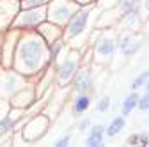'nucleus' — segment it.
Returning a JSON list of instances; mask_svg holds the SVG:
<instances>
[{"label": "nucleus", "instance_id": "423d86ee", "mask_svg": "<svg viewBox=\"0 0 149 147\" xmlns=\"http://www.w3.org/2000/svg\"><path fill=\"white\" fill-rule=\"evenodd\" d=\"M116 51V43H114V39H110V37H103L101 41H100V44H98V53L100 55H112Z\"/></svg>", "mask_w": 149, "mask_h": 147}, {"label": "nucleus", "instance_id": "aec40b11", "mask_svg": "<svg viewBox=\"0 0 149 147\" xmlns=\"http://www.w3.org/2000/svg\"><path fill=\"white\" fill-rule=\"evenodd\" d=\"M146 7H147V11H149V0H146Z\"/></svg>", "mask_w": 149, "mask_h": 147}, {"label": "nucleus", "instance_id": "4468645a", "mask_svg": "<svg viewBox=\"0 0 149 147\" xmlns=\"http://www.w3.org/2000/svg\"><path fill=\"white\" fill-rule=\"evenodd\" d=\"M139 140H140V135H132V137H130V140H128V144L130 145H137Z\"/></svg>", "mask_w": 149, "mask_h": 147}, {"label": "nucleus", "instance_id": "39448f33", "mask_svg": "<svg viewBox=\"0 0 149 147\" xmlns=\"http://www.w3.org/2000/svg\"><path fill=\"white\" fill-rule=\"evenodd\" d=\"M92 87V78H91V73H82L80 78L77 80V92L78 94H85L87 90H91Z\"/></svg>", "mask_w": 149, "mask_h": 147}, {"label": "nucleus", "instance_id": "20e7f679", "mask_svg": "<svg viewBox=\"0 0 149 147\" xmlns=\"http://www.w3.org/2000/svg\"><path fill=\"white\" fill-rule=\"evenodd\" d=\"M103 133H105L103 126H94L92 131H91V135H89V138H87V145H91V147L103 145Z\"/></svg>", "mask_w": 149, "mask_h": 147}, {"label": "nucleus", "instance_id": "0eeeda50", "mask_svg": "<svg viewBox=\"0 0 149 147\" xmlns=\"http://www.w3.org/2000/svg\"><path fill=\"white\" fill-rule=\"evenodd\" d=\"M124 117H116L114 121H112V124L108 126V130H107V135L108 137H116L121 130H123V128H124Z\"/></svg>", "mask_w": 149, "mask_h": 147}, {"label": "nucleus", "instance_id": "f8f14e48", "mask_svg": "<svg viewBox=\"0 0 149 147\" xmlns=\"http://www.w3.org/2000/svg\"><path fill=\"white\" fill-rule=\"evenodd\" d=\"M137 106H139L140 110H149V92H147L144 98H139V101H137Z\"/></svg>", "mask_w": 149, "mask_h": 147}, {"label": "nucleus", "instance_id": "6e6552de", "mask_svg": "<svg viewBox=\"0 0 149 147\" xmlns=\"http://www.w3.org/2000/svg\"><path fill=\"white\" fill-rule=\"evenodd\" d=\"M89 105H91L89 96H87V94H80V98L74 101V114H82V112H85V110L89 108Z\"/></svg>", "mask_w": 149, "mask_h": 147}, {"label": "nucleus", "instance_id": "1a4fd4ad", "mask_svg": "<svg viewBox=\"0 0 149 147\" xmlns=\"http://www.w3.org/2000/svg\"><path fill=\"white\" fill-rule=\"evenodd\" d=\"M137 101H139V96H137V94H130V96L123 101V114L128 115V114L137 106Z\"/></svg>", "mask_w": 149, "mask_h": 147}, {"label": "nucleus", "instance_id": "f03ea898", "mask_svg": "<svg viewBox=\"0 0 149 147\" xmlns=\"http://www.w3.org/2000/svg\"><path fill=\"white\" fill-rule=\"evenodd\" d=\"M121 51L124 53V55H133V53H137L139 51V48H140V44H139V41L133 37V35H124V37L121 39Z\"/></svg>", "mask_w": 149, "mask_h": 147}, {"label": "nucleus", "instance_id": "2eb2a0df", "mask_svg": "<svg viewBox=\"0 0 149 147\" xmlns=\"http://www.w3.org/2000/svg\"><path fill=\"white\" fill-rule=\"evenodd\" d=\"M39 4H45V0H27V4H25V6L32 7V6H39Z\"/></svg>", "mask_w": 149, "mask_h": 147}, {"label": "nucleus", "instance_id": "dca6fc26", "mask_svg": "<svg viewBox=\"0 0 149 147\" xmlns=\"http://www.w3.org/2000/svg\"><path fill=\"white\" fill-rule=\"evenodd\" d=\"M69 144V137H66V138H61V140H57V147H64V145H68Z\"/></svg>", "mask_w": 149, "mask_h": 147}, {"label": "nucleus", "instance_id": "9b49d317", "mask_svg": "<svg viewBox=\"0 0 149 147\" xmlns=\"http://www.w3.org/2000/svg\"><path fill=\"white\" fill-rule=\"evenodd\" d=\"M147 78H149V71H144L140 76H137L135 80H133V83H132V89L133 90H137V89H140L142 85H146V82H147Z\"/></svg>", "mask_w": 149, "mask_h": 147}, {"label": "nucleus", "instance_id": "7ed1b4c3", "mask_svg": "<svg viewBox=\"0 0 149 147\" xmlns=\"http://www.w3.org/2000/svg\"><path fill=\"white\" fill-rule=\"evenodd\" d=\"M39 46H37L36 43H27V44H23V48H22V55L29 60V62H32V64H36V60L39 59Z\"/></svg>", "mask_w": 149, "mask_h": 147}, {"label": "nucleus", "instance_id": "a211bd4d", "mask_svg": "<svg viewBox=\"0 0 149 147\" xmlns=\"http://www.w3.org/2000/svg\"><path fill=\"white\" fill-rule=\"evenodd\" d=\"M139 142H140V145H147V137L146 135H140V140Z\"/></svg>", "mask_w": 149, "mask_h": 147}, {"label": "nucleus", "instance_id": "f3484780", "mask_svg": "<svg viewBox=\"0 0 149 147\" xmlns=\"http://www.w3.org/2000/svg\"><path fill=\"white\" fill-rule=\"evenodd\" d=\"M89 124H91V121H89V119H85V121L80 124V131H85L87 128H89Z\"/></svg>", "mask_w": 149, "mask_h": 147}, {"label": "nucleus", "instance_id": "ddd939ff", "mask_svg": "<svg viewBox=\"0 0 149 147\" xmlns=\"http://www.w3.org/2000/svg\"><path fill=\"white\" fill-rule=\"evenodd\" d=\"M108 108H110V98H103L100 101V105H98V110L100 112H107Z\"/></svg>", "mask_w": 149, "mask_h": 147}, {"label": "nucleus", "instance_id": "6ab92c4d", "mask_svg": "<svg viewBox=\"0 0 149 147\" xmlns=\"http://www.w3.org/2000/svg\"><path fill=\"white\" fill-rule=\"evenodd\" d=\"M146 89H147V92H149V78H147V82H146Z\"/></svg>", "mask_w": 149, "mask_h": 147}, {"label": "nucleus", "instance_id": "9d476101", "mask_svg": "<svg viewBox=\"0 0 149 147\" xmlns=\"http://www.w3.org/2000/svg\"><path fill=\"white\" fill-rule=\"evenodd\" d=\"M74 67H77V64H74V60H66V64L62 66V71H61V78L62 80H69L71 78V75H73V71H74Z\"/></svg>", "mask_w": 149, "mask_h": 147}, {"label": "nucleus", "instance_id": "f257e3e1", "mask_svg": "<svg viewBox=\"0 0 149 147\" xmlns=\"http://www.w3.org/2000/svg\"><path fill=\"white\" fill-rule=\"evenodd\" d=\"M87 18H89V11H82V12L73 20V23H71V27H69V35H71V37L78 35V34L85 28V25H87Z\"/></svg>", "mask_w": 149, "mask_h": 147}]
</instances>
